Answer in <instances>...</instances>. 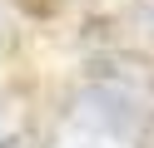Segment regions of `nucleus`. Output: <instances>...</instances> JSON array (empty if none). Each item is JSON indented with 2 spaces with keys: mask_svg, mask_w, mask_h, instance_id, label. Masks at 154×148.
I'll return each mask as SVG.
<instances>
[{
  "mask_svg": "<svg viewBox=\"0 0 154 148\" xmlns=\"http://www.w3.org/2000/svg\"><path fill=\"white\" fill-rule=\"evenodd\" d=\"M70 118L80 128H90L94 138H124L134 123H139V104H134L129 89L100 79V84H90L80 99H75V114Z\"/></svg>",
  "mask_w": 154,
  "mask_h": 148,
  "instance_id": "nucleus-1",
  "label": "nucleus"
},
{
  "mask_svg": "<svg viewBox=\"0 0 154 148\" xmlns=\"http://www.w3.org/2000/svg\"><path fill=\"white\" fill-rule=\"evenodd\" d=\"M0 148H45V133L25 128V133H15V138H0Z\"/></svg>",
  "mask_w": 154,
  "mask_h": 148,
  "instance_id": "nucleus-2",
  "label": "nucleus"
},
{
  "mask_svg": "<svg viewBox=\"0 0 154 148\" xmlns=\"http://www.w3.org/2000/svg\"><path fill=\"white\" fill-rule=\"evenodd\" d=\"M134 148H154V118L139 128V133H134Z\"/></svg>",
  "mask_w": 154,
  "mask_h": 148,
  "instance_id": "nucleus-3",
  "label": "nucleus"
}]
</instances>
